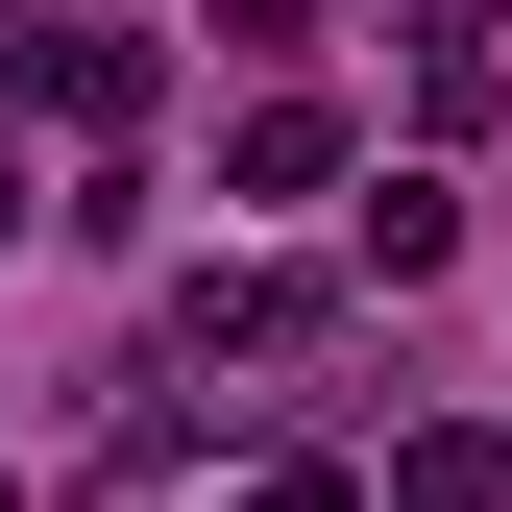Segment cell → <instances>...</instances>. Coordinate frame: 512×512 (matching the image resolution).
<instances>
[{"label":"cell","instance_id":"2","mask_svg":"<svg viewBox=\"0 0 512 512\" xmlns=\"http://www.w3.org/2000/svg\"><path fill=\"white\" fill-rule=\"evenodd\" d=\"M196 342H220V366H293V342H317V293H293V269H220V293H196Z\"/></svg>","mask_w":512,"mask_h":512},{"label":"cell","instance_id":"1","mask_svg":"<svg viewBox=\"0 0 512 512\" xmlns=\"http://www.w3.org/2000/svg\"><path fill=\"white\" fill-rule=\"evenodd\" d=\"M0 74H25L49 122H147V25H25Z\"/></svg>","mask_w":512,"mask_h":512}]
</instances>
